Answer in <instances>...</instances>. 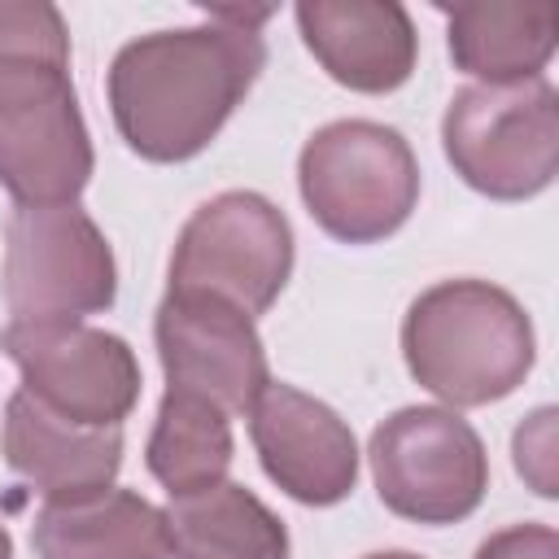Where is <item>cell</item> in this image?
Instances as JSON below:
<instances>
[{"mask_svg":"<svg viewBox=\"0 0 559 559\" xmlns=\"http://www.w3.org/2000/svg\"><path fill=\"white\" fill-rule=\"evenodd\" d=\"M271 9H205L201 26L153 31L109 61V114L144 162H188L223 131L266 66Z\"/></svg>","mask_w":559,"mask_h":559,"instance_id":"1","label":"cell"},{"mask_svg":"<svg viewBox=\"0 0 559 559\" xmlns=\"http://www.w3.org/2000/svg\"><path fill=\"white\" fill-rule=\"evenodd\" d=\"M402 358L450 411L489 406L524 384L537 358L533 319L489 280H441L402 319Z\"/></svg>","mask_w":559,"mask_h":559,"instance_id":"2","label":"cell"},{"mask_svg":"<svg viewBox=\"0 0 559 559\" xmlns=\"http://www.w3.org/2000/svg\"><path fill=\"white\" fill-rule=\"evenodd\" d=\"M297 188L310 218L332 240L376 245L411 218L419 162L402 131L371 118H341L301 144Z\"/></svg>","mask_w":559,"mask_h":559,"instance_id":"3","label":"cell"},{"mask_svg":"<svg viewBox=\"0 0 559 559\" xmlns=\"http://www.w3.org/2000/svg\"><path fill=\"white\" fill-rule=\"evenodd\" d=\"M441 148L480 197L528 201L559 170V96L546 79L472 83L445 105Z\"/></svg>","mask_w":559,"mask_h":559,"instance_id":"4","label":"cell"},{"mask_svg":"<svg viewBox=\"0 0 559 559\" xmlns=\"http://www.w3.org/2000/svg\"><path fill=\"white\" fill-rule=\"evenodd\" d=\"M9 323H83L118 297V262L87 210L17 205L4 227Z\"/></svg>","mask_w":559,"mask_h":559,"instance_id":"5","label":"cell"},{"mask_svg":"<svg viewBox=\"0 0 559 559\" xmlns=\"http://www.w3.org/2000/svg\"><path fill=\"white\" fill-rule=\"evenodd\" d=\"M293 275V227L262 192H218L192 210L170 253V293H197L262 314Z\"/></svg>","mask_w":559,"mask_h":559,"instance_id":"6","label":"cell"},{"mask_svg":"<svg viewBox=\"0 0 559 559\" xmlns=\"http://www.w3.org/2000/svg\"><path fill=\"white\" fill-rule=\"evenodd\" d=\"M371 480L380 502L415 524H459L489 489L480 432L450 406H402L371 432Z\"/></svg>","mask_w":559,"mask_h":559,"instance_id":"7","label":"cell"},{"mask_svg":"<svg viewBox=\"0 0 559 559\" xmlns=\"http://www.w3.org/2000/svg\"><path fill=\"white\" fill-rule=\"evenodd\" d=\"M96 153L70 66L17 61L0 70V188L17 205H70Z\"/></svg>","mask_w":559,"mask_h":559,"instance_id":"8","label":"cell"},{"mask_svg":"<svg viewBox=\"0 0 559 559\" xmlns=\"http://www.w3.org/2000/svg\"><path fill=\"white\" fill-rule=\"evenodd\" d=\"M0 349L13 358L22 389L83 428H122L140 402L135 349L92 323H9Z\"/></svg>","mask_w":559,"mask_h":559,"instance_id":"9","label":"cell"},{"mask_svg":"<svg viewBox=\"0 0 559 559\" xmlns=\"http://www.w3.org/2000/svg\"><path fill=\"white\" fill-rule=\"evenodd\" d=\"M166 389L197 393L227 415H249L271 384L266 349L249 314L197 293H166L153 314Z\"/></svg>","mask_w":559,"mask_h":559,"instance_id":"10","label":"cell"},{"mask_svg":"<svg viewBox=\"0 0 559 559\" xmlns=\"http://www.w3.org/2000/svg\"><path fill=\"white\" fill-rule=\"evenodd\" d=\"M249 437L262 472L306 507H336L358 485V441L319 397L271 380L249 406Z\"/></svg>","mask_w":559,"mask_h":559,"instance_id":"11","label":"cell"},{"mask_svg":"<svg viewBox=\"0 0 559 559\" xmlns=\"http://www.w3.org/2000/svg\"><path fill=\"white\" fill-rule=\"evenodd\" d=\"M301 44L349 92H397L419 61V35L397 0H301Z\"/></svg>","mask_w":559,"mask_h":559,"instance_id":"12","label":"cell"},{"mask_svg":"<svg viewBox=\"0 0 559 559\" xmlns=\"http://www.w3.org/2000/svg\"><path fill=\"white\" fill-rule=\"evenodd\" d=\"M0 454L13 476L35 485L44 502L109 489L122 467V428H83L17 389L4 402Z\"/></svg>","mask_w":559,"mask_h":559,"instance_id":"13","label":"cell"},{"mask_svg":"<svg viewBox=\"0 0 559 559\" xmlns=\"http://www.w3.org/2000/svg\"><path fill=\"white\" fill-rule=\"evenodd\" d=\"M39 559H170L166 515L135 489L44 502L31 524Z\"/></svg>","mask_w":559,"mask_h":559,"instance_id":"14","label":"cell"},{"mask_svg":"<svg viewBox=\"0 0 559 559\" xmlns=\"http://www.w3.org/2000/svg\"><path fill=\"white\" fill-rule=\"evenodd\" d=\"M450 26V57L463 74L480 83H524L542 79L559 39V9L537 0H489L441 9Z\"/></svg>","mask_w":559,"mask_h":559,"instance_id":"15","label":"cell"},{"mask_svg":"<svg viewBox=\"0 0 559 559\" xmlns=\"http://www.w3.org/2000/svg\"><path fill=\"white\" fill-rule=\"evenodd\" d=\"M162 515L170 559H288L284 520L236 480L170 498Z\"/></svg>","mask_w":559,"mask_h":559,"instance_id":"16","label":"cell"},{"mask_svg":"<svg viewBox=\"0 0 559 559\" xmlns=\"http://www.w3.org/2000/svg\"><path fill=\"white\" fill-rule=\"evenodd\" d=\"M236 441H231V415L197 393H179L166 389L148 445H144V463L153 472V480L170 493H201L218 480H227Z\"/></svg>","mask_w":559,"mask_h":559,"instance_id":"17","label":"cell"},{"mask_svg":"<svg viewBox=\"0 0 559 559\" xmlns=\"http://www.w3.org/2000/svg\"><path fill=\"white\" fill-rule=\"evenodd\" d=\"M17 61L70 66V31L57 4L44 0H0V70Z\"/></svg>","mask_w":559,"mask_h":559,"instance_id":"18","label":"cell"},{"mask_svg":"<svg viewBox=\"0 0 559 559\" xmlns=\"http://www.w3.org/2000/svg\"><path fill=\"white\" fill-rule=\"evenodd\" d=\"M515 472L542 498H555V406H537L515 428Z\"/></svg>","mask_w":559,"mask_h":559,"instance_id":"19","label":"cell"},{"mask_svg":"<svg viewBox=\"0 0 559 559\" xmlns=\"http://www.w3.org/2000/svg\"><path fill=\"white\" fill-rule=\"evenodd\" d=\"M476 559H559V533L550 524H511L489 533Z\"/></svg>","mask_w":559,"mask_h":559,"instance_id":"20","label":"cell"},{"mask_svg":"<svg viewBox=\"0 0 559 559\" xmlns=\"http://www.w3.org/2000/svg\"><path fill=\"white\" fill-rule=\"evenodd\" d=\"M362 559H424L415 550H376V555H362Z\"/></svg>","mask_w":559,"mask_h":559,"instance_id":"21","label":"cell"},{"mask_svg":"<svg viewBox=\"0 0 559 559\" xmlns=\"http://www.w3.org/2000/svg\"><path fill=\"white\" fill-rule=\"evenodd\" d=\"M0 559H13V537H9L4 524H0Z\"/></svg>","mask_w":559,"mask_h":559,"instance_id":"22","label":"cell"}]
</instances>
